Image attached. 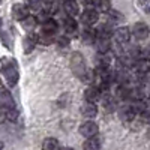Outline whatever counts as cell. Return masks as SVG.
Here are the masks:
<instances>
[{
  "label": "cell",
  "mask_w": 150,
  "mask_h": 150,
  "mask_svg": "<svg viewBox=\"0 0 150 150\" xmlns=\"http://www.w3.org/2000/svg\"><path fill=\"white\" fill-rule=\"evenodd\" d=\"M39 42V36H38L35 32H27L26 38L23 39V48H24V53H32L33 48L36 47V44Z\"/></svg>",
  "instance_id": "30bf717a"
},
{
  "label": "cell",
  "mask_w": 150,
  "mask_h": 150,
  "mask_svg": "<svg viewBox=\"0 0 150 150\" xmlns=\"http://www.w3.org/2000/svg\"><path fill=\"white\" fill-rule=\"evenodd\" d=\"M84 149L86 150H98V149H101V141H99V138H98L96 135L95 137H90V138L86 140Z\"/></svg>",
  "instance_id": "ffe728a7"
},
{
  "label": "cell",
  "mask_w": 150,
  "mask_h": 150,
  "mask_svg": "<svg viewBox=\"0 0 150 150\" xmlns=\"http://www.w3.org/2000/svg\"><path fill=\"white\" fill-rule=\"evenodd\" d=\"M83 2H84V3H92L93 0H83Z\"/></svg>",
  "instance_id": "d6a6232c"
},
{
  "label": "cell",
  "mask_w": 150,
  "mask_h": 150,
  "mask_svg": "<svg viewBox=\"0 0 150 150\" xmlns=\"http://www.w3.org/2000/svg\"><path fill=\"white\" fill-rule=\"evenodd\" d=\"M24 5L29 8V11H33V12H39L42 9L41 0H24Z\"/></svg>",
  "instance_id": "603a6c76"
},
{
  "label": "cell",
  "mask_w": 150,
  "mask_h": 150,
  "mask_svg": "<svg viewBox=\"0 0 150 150\" xmlns=\"http://www.w3.org/2000/svg\"><path fill=\"white\" fill-rule=\"evenodd\" d=\"M95 47H96L98 53H110L111 41L108 39V38H98L96 42H95Z\"/></svg>",
  "instance_id": "e0dca14e"
},
{
  "label": "cell",
  "mask_w": 150,
  "mask_h": 150,
  "mask_svg": "<svg viewBox=\"0 0 150 150\" xmlns=\"http://www.w3.org/2000/svg\"><path fill=\"white\" fill-rule=\"evenodd\" d=\"M20 23H21L23 29L26 30V32H33V30H35V27H36V24H38V18L29 14L26 18H24V20H21Z\"/></svg>",
  "instance_id": "ac0fdd59"
},
{
  "label": "cell",
  "mask_w": 150,
  "mask_h": 150,
  "mask_svg": "<svg viewBox=\"0 0 150 150\" xmlns=\"http://www.w3.org/2000/svg\"><path fill=\"white\" fill-rule=\"evenodd\" d=\"M146 111L150 112V99H149V101H146Z\"/></svg>",
  "instance_id": "4dcf8cb0"
},
{
  "label": "cell",
  "mask_w": 150,
  "mask_h": 150,
  "mask_svg": "<svg viewBox=\"0 0 150 150\" xmlns=\"http://www.w3.org/2000/svg\"><path fill=\"white\" fill-rule=\"evenodd\" d=\"M98 132H99V128L93 120H87L80 126V134L83 137H86V138H90V137L98 135Z\"/></svg>",
  "instance_id": "52a82bcc"
},
{
  "label": "cell",
  "mask_w": 150,
  "mask_h": 150,
  "mask_svg": "<svg viewBox=\"0 0 150 150\" xmlns=\"http://www.w3.org/2000/svg\"><path fill=\"white\" fill-rule=\"evenodd\" d=\"M63 27H65V32H66L68 35H72V33H75V32H78V23L74 20V17L66 15L65 23H63Z\"/></svg>",
  "instance_id": "d6986e66"
},
{
  "label": "cell",
  "mask_w": 150,
  "mask_h": 150,
  "mask_svg": "<svg viewBox=\"0 0 150 150\" xmlns=\"http://www.w3.org/2000/svg\"><path fill=\"white\" fill-rule=\"evenodd\" d=\"M112 32H114V30H111L110 24H102V26H99L96 29L98 38H108V39H110V38L112 36Z\"/></svg>",
  "instance_id": "7402d4cb"
},
{
  "label": "cell",
  "mask_w": 150,
  "mask_h": 150,
  "mask_svg": "<svg viewBox=\"0 0 150 150\" xmlns=\"http://www.w3.org/2000/svg\"><path fill=\"white\" fill-rule=\"evenodd\" d=\"M81 41L86 44V45H92L96 42L98 39V35H96V30L93 29V26H86L84 30H81Z\"/></svg>",
  "instance_id": "8fae6325"
},
{
  "label": "cell",
  "mask_w": 150,
  "mask_h": 150,
  "mask_svg": "<svg viewBox=\"0 0 150 150\" xmlns=\"http://www.w3.org/2000/svg\"><path fill=\"white\" fill-rule=\"evenodd\" d=\"M99 21V12L95 8H86L81 14V23L84 26H95Z\"/></svg>",
  "instance_id": "3957f363"
},
{
  "label": "cell",
  "mask_w": 150,
  "mask_h": 150,
  "mask_svg": "<svg viewBox=\"0 0 150 150\" xmlns=\"http://www.w3.org/2000/svg\"><path fill=\"white\" fill-rule=\"evenodd\" d=\"M6 111H8V107L0 105V125L3 122H6Z\"/></svg>",
  "instance_id": "f1b7e54d"
},
{
  "label": "cell",
  "mask_w": 150,
  "mask_h": 150,
  "mask_svg": "<svg viewBox=\"0 0 150 150\" xmlns=\"http://www.w3.org/2000/svg\"><path fill=\"white\" fill-rule=\"evenodd\" d=\"M137 116V111L134 108L132 104H126V105H122L119 108V117L123 120V122H132Z\"/></svg>",
  "instance_id": "ba28073f"
},
{
  "label": "cell",
  "mask_w": 150,
  "mask_h": 150,
  "mask_svg": "<svg viewBox=\"0 0 150 150\" xmlns=\"http://www.w3.org/2000/svg\"><path fill=\"white\" fill-rule=\"evenodd\" d=\"M56 44L59 48H68L69 47V38L68 36H59L56 39Z\"/></svg>",
  "instance_id": "4316f807"
},
{
  "label": "cell",
  "mask_w": 150,
  "mask_h": 150,
  "mask_svg": "<svg viewBox=\"0 0 150 150\" xmlns=\"http://www.w3.org/2000/svg\"><path fill=\"white\" fill-rule=\"evenodd\" d=\"M57 30H59V24H57L56 20L48 18V20H45L42 23V33L50 35V36H54L57 33Z\"/></svg>",
  "instance_id": "9a60e30c"
},
{
  "label": "cell",
  "mask_w": 150,
  "mask_h": 150,
  "mask_svg": "<svg viewBox=\"0 0 150 150\" xmlns=\"http://www.w3.org/2000/svg\"><path fill=\"white\" fill-rule=\"evenodd\" d=\"M69 63H71V69H72V72H74L75 77H78V78L84 80L86 75L89 74V69H87V66H86V60H84L83 54L78 53V51L72 53Z\"/></svg>",
  "instance_id": "6da1fadb"
},
{
  "label": "cell",
  "mask_w": 150,
  "mask_h": 150,
  "mask_svg": "<svg viewBox=\"0 0 150 150\" xmlns=\"http://www.w3.org/2000/svg\"><path fill=\"white\" fill-rule=\"evenodd\" d=\"M2 147H3V144H2V143H0V149H2Z\"/></svg>",
  "instance_id": "836d02e7"
},
{
  "label": "cell",
  "mask_w": 150,
  "mask_h": 150,
  "mask_svg": "<svg viewBox=\"0 0 150 150\" xmlns=\"http://www.w3.org/2000/svg\"><path fill=\"white\" fill-rule=\"evenodd\" d=\"M134 71L140 75V77H146L150 72V59L147 57H140L134 62Z\"/></svg>",
  "instance_id": "5b68a950"
},
{
  "label": "cell",
  "mask_w": 150,
  "mask_h": 150,
  "mask_svg": "<svg viewBox=\"0 0 150 150\" xmlns=\"http://www.w3.org/2000/svg\"><path fill=\"white\" fill-rule=\"evenodd\" d=\"M42 5H48V3H53V0H41Z\"/></svg>",
  "instance_id": "1f68e13d"
},
{
  "label": "cell",
  "mask_w": 150,
  "mask_h": 150,
  "mask_svg": "<svg viewBox=\"0 0 150 150\" xmlns=\"http://www.w3.org/2000/svg\"><path fill=\"white\" fill-rule=\"evenodd\" d=\"M105 95L102 96V107L108 112H114L119 108V101L114 95H110L108 92H104Z\"/></svg>",
  "instance_id": "9c48e42d"
},
{
  "label": "cell",
  "mask_w": 150,
  "mask_h": 150,
  "mask_svg": "<svg viewBox=\"0 0 150 150\" xmlns=\"http://www.w3.org/2000/svg\"><path fill=\"white\" fill-rule=\"evenodd\" d=\"M143 56H144V57H147V59H150V44L143 50Z\"/></svg>",
  "instance_id": "f546056e"
},
{
  "label": "cell",
  "mask_w": 150,
  "mask_h": 150,
  "mask_svg": "<svg viewBox=\"0 0 150 150\" xmlns=\"http://www.w3.org/2000/svg\"><path fill=\"white\" fill-rule=\"evenodd\" d=\"M112 36L117 44L120 45H125L131 41V36H132V32L129 30V27H117L114 32H112Z\"/></svg>",
  "instance_id": "8992f818"
},
{
  "label": "cell",
  "mask_w": 150,
  "mask_h": 150,
  "mask_svg": "<svg viewBox=\"0 0 150 150\" xmlns=\"http://www.w3.org/2000/svg\"><path fill=\"white\" fill-rule=\"evenodd\" d=\"M108 20H110V24H112V23H119V21H122L123 20V15L120 14V12H117V11H112V9H110L108 12Z\"/></svg>",
  "instance_id": "d4e9b609"
},
{
  "label": "cell",
  "mask_w": 150,
  "mask_h": 150,
  "mask_svg": "<svg viewBox=\"0 0 150 150\" xmlns=\"http://www.w3.org/2000/svg\"><path fill=\"white\" fill-rule=\"evenodd\" d=\"M29 15V8L23 3H15L12 6V17H14L17 21H21Z\"/></svg>",
  "instance_id": "5bb4252c"
},
{
  "label": "cell",
  "mask_w": 150,
  "mask_h": 150,
  "mask_svg": "<svg viewBox=\"0 0 150 150\" xmlns=\"http://www.w3.org/2000/svg\"><path fill=\"white\" fill-rule=\"evenodd\" d=\"M95 9L98 12L107 14V12L111 9V2L110 0H95Z\"/></svg>",
  "instance_id": "44dd1931"
},
{
  "label": "cell",
  "mask_w": 150,
  "mask_h": 150,
  "mask_svg": "<svg viewBox=\"0 0 150 150\" xmlns=\"http://www.w3.org/2000/svg\"><path fill=\"white\" fill-rule=\"evenodd\" d=\"M57 147H59V141L56 138H53V137H48L42 143V149H45V150H56Z\"/></svg>",
  "instance_id": "cb8c5ba5"
},
{
  "label": "cell",
  "mask_w": 150,
  "mask_h": 150,
  "mask_svg": "<svg viewBox=\"0 0 150 150\" xmlns=\"http://www.w3.org/2000/svg\"><path fill=\"white\" fill-rule=\"evenodd\" d=\"M80 112L86 117V119H95L98 116V107L96 102H89L86 101V104L80 108Z\"/></svg>",
  "instance_id": "7c38bea8"
},
{
  "label": "cell",
  "mask_w": 150,
  "mask_h": 150,
  "mask_svg": "<svg viewBox=\"0 0 150 150\" xmlns=\"http://www.w3.org/2000/svg\"><path fill=\"white\" fill-rule=\"evenodd\" d=\"M101 89H99L98 86H95V84H92V86H89L87 89L84 90V99L86 101H89V102H96L99 98H101Z\"/></svg>",
  "instance_id": "4fadbf2b"
},
{
  "label": "cell",
  "mask_w": 150,
  "mask_h": 150,
  "mask_svg": "<svg viewBox=\"0 0 150 150\" xmlns=\"http://www.w3.org/2000/svg\"><path fill=\"white\" fill-rule=\"evenodd\" d=\"M63 11L65 14L69 15V17H75L80 12V8H78V3L75 0H65L63 3Z\"/></svg>",
  "instance_id": "2e32d148"
},
{
  "label": "cell",
  "mask_w": 150,
  "mask_h": 150,
  "mask_svg": "<svg viewBox=\"0 0 150 150\" xmlns=\"http://www.w3.org/2000/svg\"><path fill=\"white\" fill-rule=\"evenodd\" d=\"M132 35L135 39H138V41H146L149 35H150V27L147 26L146 23L140 21V23H135L134 24V27H132Z\"/></svg>",
  "instance_id": "277c9868"
},
{
  "label": "cell",
  "mask_w": 150,
  "mask_h": 150,
  "mask_svg": "<svg viewBox=\"0 0 150 150\" xmlns=\"http://www.w3.org/2000/svg\"><path fill=\"white\" fill-rule=\"evenodd\" d=\"M138 6L141 8L143 12L149 14L150 12V0H138Z\"/></svg>",
  "instance_id": "83f0119b"
},
{
  "label": "cell",
  "mask_w": 150,
  "mask_h": 150,
  "mask_svg": "<svg viewBox=\"0 0 150 150\" xmlns=\"http://www.w3.org/2000/svg\"><path fill=\"white\" fill-rule=\"evenodd\" d=\"M2 74H3V77H5L9 87H14L18 83L20 75H18V71H17L15 65H5L2 68Z\"/></svg>",
  "instance_id": "7a4b0ae2"
},
{
  "label": "cell",
  "mask_w": 150,
  "mask_h": 150,
  "mask_svg": "<svg viewBox=\"0 0 150 150\" xmlns=\"http://www.w3.org/2000/svg\"><path fill=\"white\" fill-rule=\"evenodd\" d=\"M18 111L14 108V107H9L8 108V111H6V120H9V122H17L18 120Z\"/></svg>",
  "instance_id": "484cf974"
}]
</instances>
